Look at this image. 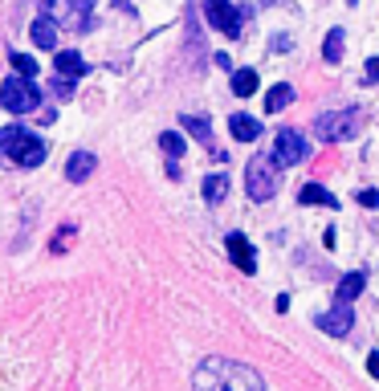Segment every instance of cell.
<instances>
[{
    "mask_svg": "<svg viewBox=\"0 0 379 391\" xmlns=\"http://www.w3.org/2000/svg\"><path fill=\"white\" fill-rule=\"evenodd\" d=\"M159 147H164L167 159H180L188 143H183V135H176V130H164V135H159Z\"/></svg>",
    "mask_w": 379,
    "mask_h": 391,
    "instance_id": "603a6c76",
    "label": "cell"
},
{
    "mask_svg": "<svg viewBox=\"0 0 379 391\" xmlns=\"http://www.w3.org/2000/svg\"><path fill=\"white\" fill-rule=\"evenodd\" d=\"M53 69H57L62 78H82L90 65H86V57L78 53V49H57V57H53Z\"/></svg>",
    "mask_w": 379,
    "mask_h": 391,
    "instance_id": "7c38bea8",
    "label": "cell"
},
{
    "mask_svg": "<svg viewBox=\"0 0 379 391\" xmlns=\"http://www.w3.org/2000/svg\"><path fill=\"white\" fill-rule=\"evenodd\" d=\"M0 155L13 159L17 167H37V163L50 155V147H45L41 135H33V130H25V127L13 123V127L0 130Z\"/></svg>",
    "mask_w": 379,
    "mask_h": 391,
    "instance_id": "7a4b0ae2",
    "label": "cell"
},
{
    "mask_svg": "<svg viewBox=\"0 0 379 391\" xmlns=\"http://www.w3.org/2000/svg\"><path fill=\"white\" fill-rule=\"evenodd\" d=\"M94 167H98V159H94L90 151H74L66 159V179L69 183H86V179L94 176Z\"/></svg>",
    "mask_w": 379,
    "mask_h": 391,
    "instance_id": "30bf717a",
    "label": "cell"
},
{
    "mask_svg": "<svg viewBox=\"0 0 379 391\" xmlns=\"http://www.w3.org/2000/svg\"><path fill=\"white\" fill-rule=\"evenodd\" d=\"M90 13H94V0H69L66 4V25L69 29H90Z\"/></svg>",
    "mask_w": 379,
    "mask_h": 391,
    "instance_id": "2e32d148",
    "label": "cell"
},
{
    "mask_svg": "<svg viewBox=\"0 0 379 391\" xmlns=\"http://www.w3.org/2000/svg\"><path fill=\"white\" fill-rule=\"evenodd\" d=\"M363 81H367V86H371V81H379V57H371V62H367V74H363Z\"/></svg>",
    "mask_w": 379,
    "mask_h": 391,
    "instance_id": "4316f807",
    "label": "cell"
},
{
    "mask_svg": "<svg viewBox=\"0 0 379 391\" xmlns=\"http://www.w3.org/2000/svg\"><path fill=\"white\" fill-rule=\"evenodd\" d=\"M310 159V143H306V135H298V130H278V139H273V163L278 167H294V163Z\"/></svg>",
    "mask_w": 379,
    "mask_h": 391,
    "instance_id": "8992f818",
    "label": "cell"
},
{
    "mask_svg": "<svg viewBox=\"0 0 379 391\" xmlns=\"http://www.w3.org/2000/svg\"><path fill=\"white\" fill-rule=\"evenodd\" d=\"M74 81L78 78H62V74H57V78L50 81V94L53 98H74Z\"/></svg>",
    "mask_w": 379,
    "mask_h": 391,
    "instance_id": "d4e9b609",
    "label": "cell"
},
{
    "mask_svg": "<svg viewBox=\"0 0 379 391\" xmlns=\"http://www.w3.org/2000/svg\"><path fill=\"white\" fill-rule=\"evenodd\" d=\"M229 130H232V139H237V143H253V139L261 135V123H257L253 114H232Z\"/></svg>",
    "mask_w": 379,
    "mask_h": 391,
    "instance_id": "5bb4252c",
    "label": "cell"
},
{
    "mask_svg": "<svg viewBox=\"0 0 379 391\" xmlns=\"http://www.w3.org/2000/svg\"><path fill=\"white\" fill-rule=\"evenodd\" d=\"M298 200H302L306 208H339V200H334L322 183H306V188L298 192Z\"/></svg>",
    "mask_w": 379,
    "mask_h": 391,
    "instance_id": "9a60e30c",
    "label": "cell"
},
{
    "mask_svg": "<svg viewBox=\"0 0 379 391\" xmlns=\"http://www.w3.org/2000/svg\"><path fill=\"white\" fill-rule=\"evenodd\" d=\"M180 127H183V130H192V135H196L204 147H213V123H208L204 114H183Z\"/></svg>",
    "mask_w": 379,
    "mask_h": 391,
    "instance_id": "ac0fdd59",
    "label": "cell"
},
{
    "mask_svg": "<svg viewBox=\"0 0 379 391\" xmlns=\"http://www.w3.org/2000/svg\"><path fill=\"white\" fill-rule=\"evenodd\" d=\"M253 90H257V69H232V94L237 98H249L253 94Z\"/></svg>",
    "mask_w": 379,
    "mask_h": 391,
    "instance_id": "d6986e66",
    "label": "cell"
},
{
    "mask_svg": "<svg viewBox=\"0 0 379 391\" xmlns=\"http://www.w3.org/2000/svg\"><path fill=\"white\" fill-rule=\"evenodd\" d=\"M69 244H74V225H62L57 228V237L50 241V253H66Z\"/></svg>",
    "mask_w": 379,
    "mask_h": 391,
    "instance_id": "cb8c5ba5",
    "label": "cell"
},
{
    "mask_svg": "<svg viewBox=\"0 0 379 391\" xmlns=\"http://www.w3.org/2000/svg\"><path fill=\"white\" fill-rule=\"evenodd\" d=\"M367 371H371V379H379V355H367Z\"/></svg>",
    "mask_w": 379,
    "mask_h": 391,
    "instance_id": "f1b7e54d",
    "label": "cell"
},
{
    "mask_svg": "<svg viewBox=\"0 0 379 391\" xmlns=\"http://www.w3.org/2000/svg\"><path fill=\"white\" fill-rule=\"evenodd\" d=\"M9 65L17 69L21 78H37V69H41V65H37V57H29V53H9Z\"/></svg>",
    "mask_w": 379,
    "mask_h": 391,
    "instance_id": "7402d4cb",
    "label": "cell"
},
{
    "mask_svg": "<svg viewBox=\"0 0 379 391\" xmlns=\"http://www.w3.org/2000/svg\"><path fill=\"white\" fill-rule=\"evenodd\" d=\"M363 290H367V269H351V273L339 281V293H334V302H355Z\"/></svg>",
    "mask_w": 379,
    "mask_h": 391,
    "instance_id": "4fadbf2b",
    "label": "cell"
},
{
    "mask_svg": "<svg viewBox=\"0 0 379 391\" xmlns=\"http://www.w3.org/2000/svg\"><path fill=\"white\" fill-rule=\"evenodd\" d=\"M225 196H229V176H220V171H216V176L204 179V200H208V204H220Z\"/></svg>",
    "mask_w": 379,
    "mask_h": 391,
    "instance_id": "44dd1931",
    "label": "cell"
},
{
    "mask_svg": "<svg viewBox=\"0 0 379 391\" xmlns=\"http://www.w3.org/2000/svg\"><path fill=\"white\" fill-rule=\"evenodd\" d=\"M269 49H273V53H278V49L285 53V49H290V37H273V41H269Z\"/></svg>",
    "mask_w": 379,
    "mask_h": 391,
    "instance_id": "83f0119b",
    "label": "cell"
},
{
    "mask_svg": "<svg viewBox=\"0 0 379 391\" xmlns=\"http://www.w3.org/2000/svg\"><path fill=\"white\" fill-rule=\"evenodd\" d=\"M0 106L9 114H29L41 106V90H37L33 78H21V74H13V78L0 81Z\"/></svg>",
    "mask_w": 379,
    "mask_h": 391,
    "instance_id": "277c9868",
    "label": "cell"
},
{
    "mask_svg": "<svg viewBox=\"0 0 379 391\" xmlns=\"http://www.w3.org/2000/svg\"><path fill=\"white\" fill-rule=\"evenodd\" d=\"M29 37H33L37 49H57V21H53L50 13H41L33 25H29Z\"/></svg>",
    "mask_w": 379,
    "mask_h": 391,
    "instance_id": "8fae6325",
    "label": "cell"
},
{
    "mask_svg": "<svg viewBox=\"0 0 379 391\" xmlns=\"http://www.w3.org/2000/svg\"><path fill=\"white\" fill-rule=\"evenodd\" d=\"M290 102H294V86H290V81H278V86H269V94H265V110H269V114L285 110Z\"/></svg>",
    "mask_w": 379,
    "mask_h": 391,
    "instance_id": "e0dca14e",
    "label": "cell"
},
{
    "mask_svg": "<svg viewBox=\"0 0 379 391\" xmlns=\"http://www.w3.org/2000/svg\"><path fill=\"white\" fill-rule=\"evenodd\" d=\"M343 37H346L343 29H330V33H327V45H322V57H327L330 65H334V62H343V53H346V41H343Z\"/></svg>",
    "mask_w": 379,
    "mask_h": 391,
    "instance_id": "ffe728a7",
    "label": "cell"
},
{
    "mask_svg": "<svg viewBox=\"0 0 379 391\" xmlns=\"http://www.w3.org/2000/svg\"><path fill=\"white\" fill-rule=\"evenodd\" d=\"M359 204H363V208H379V192H375V188H363Z\"/></svg>",
    "mask_w": 379,
    "mask_h": 391,
    "instance_id": "484cf974",
    "label": "cell"
},
{
    "mask_svg": "<svg viewBox=\"0 0 379 391\" xmlns=\"http://www.w3.org/2000/svg\"><path fill=\"white\" fill-rule=\"evenodd\" d=\"M196 391H265L261 375L237 358H204L192 375Z\"/></svg>",
    "mask_w": 379,
    "mask_h": 391,
    "instance_id": "6da1fadb",
    "label": "cell"
},
{
    "mask_svg": "<svg viewBox=\"0 0 379 391\" xmlns=\"http://www.w3.org/2000/svg\"><path fill=\"white\" fill-rule=\"evenodd\" d=\"M351 326H355L351 302H334V310H327V314H318V330H327V334H334V339H343V334H351Z\"/></svg>",
    "mask_w": 379,
    "mask_h": 391,
    "instance_id": "ba28073f",
    "label": "cell"
},
{
    "mask_svg": "<svg viewBox=\"0 0 379 391\" xmlns=\"http://www.w3.org/2000/svg\"><path fill=\"white\" fill-rule=\"evenodd\" d=\"M314 135L327 139V143H346L359 135V114L355 110H327L314 118Z\"/></svg>",
    "mask_w": 379,
    "mask_h": 391,
    "instance_id": "5b68a950",
    "label": "cell"
},
{
    "mask_svg": "<svg viewBox=\"0 0 379 391\" xmlns=\"http://www.w3.org/2000/svg\"><path fill=\"white\" fill-rule=\"evenodd\" d=\"M204 16L225 37H241V8L237 4H229V0H204Z\"/></svg>",
    "mask_w": 379,
    "mask_h": 391,
    "instance_id": "52a82bcc",
    "label": "cell"
},
{
    "mask_svg": "<svg viewBox=\"0 0 379 391\" xmlns=\"http://www.w3.org/2000/svg\"><path fill=\"white\" fill-rule=\"evenodd\" d=\"M278 183H281V176H278V163H273V155H253L249 159V167H245V192H249V200H273L278 196Z\"/></svg>",
    "mask_w": 379,
    "mask_h": 391,
    "instance_id": "3957f363",
    "label": "cell"
},
{
    "mask_svg": "<svg viewBox=\"0 0 379 391\" xmlns=\"http://www.w3.org/2000/svg\"><path fill=\"white\" fill-rule=\"evenodd\" d=\"M225 249H229L232 265H237L241 273H257V249H253V244L245 241V232H229Z\"/></svg>",
    "mask_w": 379,
    "mask_h": 391,
    "instance_id": "9c48e42d",
    "label": "cell"
}]
</instances>
